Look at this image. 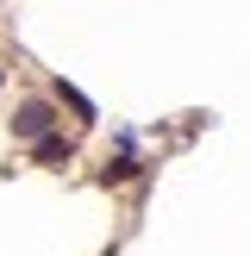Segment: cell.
Here are the masks:
<instances>
[{
    "mask_svg": "<svg viewBox=\"0 0 250 256\" xmlns=\"http://www.w3.org/2000/svg\"><path fill=\"white\" fill-rule=\"evenodd\" d=\"M50 125H56V112H50L44 100H25V106L12 112V138H32V144H38V138H50Z\"/></svg>",
    "mask_w": 250,
    "mask_h": 256,
    "instance_id": "6da1fadb",
    "label": "cell"
},
{
    "mask_svg": "<svg viewBox=\"0 0 250 256\" xmlns=\"http://www.w3.org/2000/svg\"><path fill=\"white\" fill-rule=\"evenodd\" d=\"M32 156H38V162H69L75 144H69L62 132H50V138H38V144H32Z\"/></svg>",
    "mask_w": 250,
    "mask_h": 256,
    "instance_id": "7a4b0ae2",
    "label": "cell"
},
{
    "mask_svg": "<svg viewBox=\"0 0 250 256\" xmlns=\"http://www.w3.org/2000/svg\"><path fill=\"white\" fill-rule=\"evenodd\" d=\"M56 100H62L69 112H82V119H94V100H88V94H75L69 82H56Z\"/></svg>",
    "mask_w": 250,
    "mask_h": 256,
    "instance_id": "3957f363",
    "label": "cell"
},
{
    "mask_svg": "<svg viewBox=\"0 0 250 256\" xmlns=\"http://www.w3.org/2000/svg\"><path fill=\"white\" fill-rule=\"evenodd\" d=\"M132 175H138V162H132V150H125L119 162H106V182H132Z\"/></svg>",
    "mask_w": 250,
    "mask_h": 256,
    "instance_id": "277c9868",
    "label": "cell"
}]
</instances>
